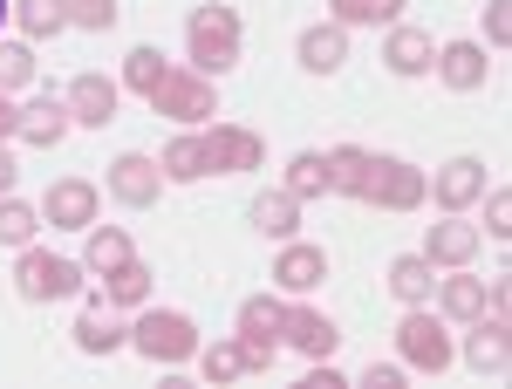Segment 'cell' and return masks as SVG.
Segmentation results:
<instances>
[{
  "mask_svg": "<svg viewBox=\"0 0 512 389\" xmlns=\"http://www.w3.org/2000/svg\"><path fill=\"white\" fill-rule=\"evenodd\" d=\"M451 335H444V321H437L431 308H410L403 321H396V362L403 369H417V376H444L451 369Z\"/></svg>",
  "mask_w": 512,
  "mask_h": 389,
  "instance_id": "8992f818",
  "label": "cell"
},
{
  "mask_svg": "<svg viewBox=\"0 0 512 389\" xmlns=\"http://www.w3.org/2000/svg\"><path fill=\"white\" fill-rule=\"evenodd\" d=\"M403 7H410V0H328V21H335V28H383Z\"/></svg>",
  "mask_w": 512,
  "mask_h": 389,
  "instance_id": "484cf974",
  "label": "cell"
},
{
  "mask_svg": "<svg viewBox=\"0 0 512 389\" xmlns=\"http://www.w3.org/2000/svg\"><path fill=\"white\" fill-rule=\"evenodd\" d=\"M198 157H205V178L219 171V178H239V171H260L267 164V144L253 137V130H239V123H212L205 137H198Z\"/></svg>",
  "mask_w": 512,
  "mask_h": 389,
  "instance_id": "ba28073f",
  "label": "cell"
},
{
  "mask_svg": "<svg viewBox=\"0 0 512 389\" xmlns=\"http://www.w3.org/2000/svg\"><path fill=\"white\" fill-rule=\"evenodd\" d=\"M35 82V48L28 41H0V89H21Z\"/></svg>",
  "mask_w": 512,
  "mask_h": 389,
  "instance_id": "d6a6232c",
  "label": "cell"
},
{
  "mask_svg": "<svg viewBox=\"0 0 512 389\" xmlns=\"http://www.w3.org/2000/svg\"><path fill=\"white\" fill-rule=\"evenodd\" d=\"M280 321H287V301H274V294H253V301L239 308V355H246V376H267V369H274Z\"/></svg>",
  "mask_w": 512,
  "mask_h": 389,
  "instance_id": "52a82bcc",
  "label": "cell"
},
{
  "mask_svg": "<svg viewBox=\"0 0 512 389\" xmlns=\"http://www.w3.org/2000/svg\"><path fill=\"white\" fill-rule=\"evenodd\" d=\"M198 369H205V383H233V376H246V355H239V335L233 342H212V349H198Z\"/></svg>",
  "mask_w": 512,
  "mask_h": 389,
  "instance_id": "1f68e13d",
  "label": "cell"
},
{
  "mask_svg": "<svg viewBox=\"0 0 512 389\" xmlns=\"http://www.w3.org/2000/svg\"><path fill=\"white\" fill-rule=\"evenodd\" d=\"M465 362H472L478 376H506V362H512V328H506V314H478L472 321V342H465Z\"/></svg>",
  "mask_w": 512,
  "mask_h": 389,
  "instance_id": "5bb4252c",
  "label": "cell"
},
{
  "mask_svg": "<svg viewBox=\"0 0 512 389\" xmlns=\"http://www.w3.org/2000/svg\"><path fill=\"white\" fill-rule=\"evenodd\" d=\"M69 130H76V117H69V103H62V96H35V103L21 110V123H14V137H21V144H35V151H55Z\"/></svg>",
  "mask_w": 512,
  "mask_h": 389,
  "instance_id": "4fadbf2b",
  "label": "cell"
},
{
  "mask_svg": "<svg viewBox=\"0 0 512 389\" xmlns=\"http://www.w3.org/2000/svg\"><path fill=\"white\" fill-rule=\"evenodd\" d=\"M485 226H492V239H512V192H492V205H485Z\"/></svg>",
  "mask_w": 512,
  "mask_h": 389,
  "instance_id": "8d00e7d4",
  "label": "cell"
},
{
  "mask_svg": "<svg viewBox=\"0 0 512 389\" xmlns=\"http://www.w3.org/2000/svg\"><path fill=\"white\" fill-rule=\"evenodd\" d=\"M0 21H14V0H0Z\"/></svg>",
  "mask_w": 512,
  "mask_h": 389,
  "instance_id": "60d3db41",
  "label": "cell"
},
{
  "mask_svg": "<svg viewBox=\"0 0 512 389\" xmlns=\"http://www.w3.org/2000/svg\"><path fill=\"white\" fill-rule=\"evenodd\" d=\"M82 260H62V253H48V246H21V260H14V294L21 301H69L82 287Z\"/></svg>",
  "mask_w": 512,
  "mask_h": 389,
  "instance_id": "5b68a950",
  "label": "cell"
},
{
  "mask_svg": "<svg viewBox=\"0 0 512 389\" xmlns=\"http://www.w3.org/2000/svg\"><path fill=\"white\" fill-rule=\"evenodd\" d=\"M390 294L403 301V308H424L437 294V267L424 260V253H403V260H390Z\"/></svg>",
  "mask_w": 512,
  "mask_h": 389,
  "instance_id": "7402d4cb",
  "label": "cell"
},
{
  "mask_svg": "<svg viewBox=\"0 0 512 389\" xmlns=\"http://www.w3.org/2000/svg\"><path fill=\"white\" fill-rule=\"evenodd\" d=\"M123 260H137L130 233H123V226H89V253H82V267H89V273H110V267H123Z\"/></svg>",
  "mask_w": 512,
  "mask_h": 389,
  "instance_id": "4316f807",
  "label": "cell"
},
{
  "mask_svg": "<svg viewBox=\"0 0 512 389\" xmlns=\"http://www.w3.org/2000/svg\"><path fill=\"white\" fill-rule=\"evenodd\" d=\"M158 171L171 178V185H198V178H205V157H198V137H178V144H164Z\"/></svg>",
  "mask_w": 512,
  "mask_h": 389,
  "instance_id": "4dcf8cb0",
  "label": "cell"
},
{
  "mask_svg": "<svg viewBox=\"0 0 512 389\" xmlns=\"http://www.w3.org/2000/svg\"><path fill=\"white\" fill-rule=\"evenodd\" d=\"M62 103H69V117H76L82 130H110V123H117L123 89H117L110 76H96V69H89V76L69 82V96H62Z\"/></svg>",
  "mask_w": 512,
  "mask_h": 389,
  "instance_id": "30bf717a",
  "label": "cell"
},
{
  "mask_svg": "<svg viewBox=\"0 0 512 389\" xmlns=\"http://www.w3.org/2000/svg\"><path fill=\"white\" fill-rule=\"evenodd\" d=\"M144 103H151L158 117H178V123H212L219 117V89H212V76L171 69V62H164V76L144 89Z\"/></svg>",
  "mask_w": 512,
  "mask_h": 389,
  "instance_id": "277c9868",
  "label": "cell"
},
{
  "mask_svg": "<svg viewBox=\"0 0 512 389\" xmlns=\"http://www.w3.org/2000/svg\"><path fill=\"white\" fill-rule=\"evenodd\" d=\"M164 192V171H158V157H144V151H123L117 164H110V198H123V205H158Z\"/></svg>",
  "mask_w": 512,
  "mask_h": 389,
  "instance_id": "8fae6325",
  "label": "cell"
},
{
  "mask_svg": "<svg viewBox=\"0 0 512 389\" xmlns=\"http://www.w3.org/2000/svg\"><path fill=\"white\" fill-rule=\"evenodd\" d=\"M41 233V205H28V198H0V246H28V239Z\"/></svg>",
  "mask_w": 512,
  "mask_h": 389,
  "instance_id": "f546056e",
  "label": "cell"
},
{
  "mask_svg": "<svg viewBox=\"0 0 512 389\" xmlns=\"http://www.w3.org/2000/svg\"><path fill=\"white\" fill-rule=\"evenodd\" d=\"M117 0H69V28H89V35H103V28H117Z\"/></svg>",
  "mask_w": 512,
  "mask_h": 389,
  "instance_id": "836d02e7",
  "label": "cell"
},
{
  "mask_svg": "<svg viewBox=\"0 0 512 389\" xmlns=\"http://www.w3.org/2000/svg\"><path fill=\"white\" fill-rule=\"evenodd\" d=\"M478 239H485L478 226H465L458 212H444V226L424 233V260H431V267H465V260L478 253Z\"/></svg>",
  "mask_w": 512,
  "mask_h": 389,
  "instance_id": "9a60e30c",
  "label": "cell"
},
{
  "mask_svg": "<svg viewBox=\"0 0 512 389\" xmlns=\"http://www.w3.org/2000/svg\"><path fill=\"white\" fill-rule=\"evenodd\" d=\"M123 342H130V328L110 314V301H96V308L76 314V349H82V355H117Z\"/></svg>",
  "mask_w": 512,
  "mask_h": 389,
  "instance_id": "ffe728a7",
  "label": "cell"
},
{
  "mask_svg": "<svg viewBox=\"0 0 512 389\" xmlns=\"http://www.w3.org/2000/svg\"><path fill=\"white\" fill-rule=\"evenodd\" d=\"M294 55H301V69H308V76H335V69L349 62V28L321 21V28H308V35L294 41Z\"/></svg>",
  "mask_w": 512,
  "mask_h": 389,
  "instance_id": "e0dca14e",
  "label": "cell"
},
{
  "mask_svg": "<svg viewBox=\"0 0 512 389\" xmlns=\"http://www.w3.org/2000/svg\"><path fill=\"white\" fill-rule=\"evenodd\" d=\"M103 301H110V308H144V301H151V267H144V260L110 267L103 273Z\"/></svg>",
  "mask_w": 512,
  "mask_h": 389,
  "instance_id": "d4e9b609",
  "label": "cell"
},
{
  "mask_svg": "<svg viewBox=\"0 0 512 389\" xmlns=\"http://www.w3.org/2000/svg\"><path fill=\"white\" fill-rule=\"evenodd\" d=\"M96 185L89 178H62V185H48V198H41V219L48 226H62V233H89L96 226Z\"/></svg>",
  "mask_w": 512,
  "mask_h": 389,
  "instance_id": "9c48e42d",
  "label": "cell"
},
{
  "mask_svg": "<svg viewBox=\"0 0 512 389\" xmlns=\"http://www.w3.org/2000/svg\"><path fill=\"white\" fill-rule=\"evenodd\" d=\"M280 342H294L308 362H328V355L342 349V328H335L321 308H287V321H280Z\"/></svg>",
  "mask_w": 512,
  "mask_h": 389,
  "instance_id": "7c38bea8",
  "label": "cell"
},
{
  "mask_svg": "<svg viewBox=\"0 0 512 389\" xmlns=\"http://www.w3.org/2000/svg\"><path fill=\"white\" fill-rule=\"evenodd\" d=\"M431 69L451 82V89H478V82L492 76V62H485V48H478V41H444Z\"/></svg>",
  "mask_w": 512,
  "mask_h": 389,
  "instance_id": "44dd1931",
  "label": "cell"
},
{
  "mask_svg": "<svg viewBox=\"0 0 512 389\" xmlns=\"http://www.w3.org/2000/svg\"><path fill=\"white\" fill-rule=\"evenodd\" d=\"M14 178H21V164H14V151H7V144H0V198L14 192Z\"/></svg>",
  "mask_w": 512,
  "mask_h": 389,
  "instance_id": "f35d334b",
  "label": "cell"
},
{
  "mask_svg": "<svg viewBox=\"0 0 512 389\" xmlns=\"http://www.w3.org/2000/svg\"><path fill=\"white\" fill-rule=\"evenodd\" d=\"M130 349L144 355V362H158V369L192 362V355H198L192 314H178V308H144V314H137V328H130Z\"/></svg>",
  "mask_w": 512,
  "mask_h": 389,
  "instance_id": "3957f363",
  "label": "cell"
},
{
  "mask_svg": "<svg viewBox=\"0 0 512 389\" xmlns=\"http://www.w3.org/2000/svg\"><path fill=\"white\" fill-rule=\"evenodd\" d=\"M14 123H21V110H14V103H7V89H0V144L14 137Z\"/></svg>",
  "mask_w": 512,
  "mask_h": 389,
  "instance_id": "ab89813d",
  "label": "cell"
},
{
  "mask_svg": "<svg viewBox=\"0 0 512 389\" xmlns=\"http://www.w3.org/2000/svg\"><path fill=\"white\" fill-rule=\"evenodd\" d=\"M328 185L342 198H362V205H383V212H417L431 198V178L403 157H383V151H362V144H342L328 151Z\"/></svg>",
  "mask_w": 512,
  "mask_h": 389,
  "instance_id": "6da1fadb",
  "label": "cell"
},
{
  "mask_svg": "<svg viewBox=\"0 0 512 389\" xmlns=\"http://www.w3.org/2000/svg\"><path fill=\"white\" fill-rule=\"evenodd\" d=\"M246 219H253L267 239H294V233H301V198H294V192H260Z\"/></svg>",
  "mask_w": 512,
  "mask_h": 389,
  "instance_id": "603a6c76",
  "label": "cell"
},
{
  "mask_svg": "<svg viewBox=\"0 0 512 389\" xmlns=\"http://www.w3.org/2000/svg\"><path fill=\"white\" fill-rule=\"evenodd\" d=\"M239 41H246V28H239L233 7H192V28H185V55H192L198 76H226V69H239Z\"/></svg>",
  "mask_w": 512,
  "mask_h": 389,
  "instance_id": "7a4b0ae2",
  "label": "cell"
},
{
  "mask_svg": "<svg viewBox=\"0 0 512 389\" xmlns=\"http://www.w3.org/2000/svg\"><path fill=\"white\" fill-rule=\"evenodd\" d=\"M321 280H328V253H321V246H301V239H294L274 260V287H287V294H315Z\"/></svg>",
  "mask_w": 512,
  "mask_h": 389,
  "instance_id": "d6986e66",
  "label": "cell"
},
{
  "mask_svg": "<svg viewBox=\"0 0 512 389\" xmlns=\"http://www.w3.org/2000/svg\"><path fill=\"white\" fill-rule=\"evenodd\" d=\"M158 76H164V55H158V48H130V55H123V82H130L137 96H144Z\"/></svg>",
  "mask_w": 512,
  "mask_h": 389,
  "instance_id": "e575fe53",
  "label": "cell"
},
{
  "mask_svg": "<svg viewBox=\"0 0 512 389\" xmlns=\"http://www.w3.org/2000/svg\"><path fill=\"white\" fill-rule=\"evenodd\" d=\"M485 192V157H451L437 164V212H465Z\"/></svg>",
  "mask_w": 512,
  "mask_h": 389,
  "instance_id": "2e32d148",
  "label": "cell"
},
{
  "mask_svg": "<svg viewBox=\"0 0 512 389\" xmlns=\"http://www.w3.org/2000/svg\"><path fill=\"white\" fill-rule=\"evenodd\" d=\"M437 308L451 314V321H478V314H485V280H472V273L444 280V287H437Z\"/></svg>",
  "mask_w": 512,
  "mask_h": 389,
  "instance_id": "f1b7e54d",
  "label": "cell"
},
{
  "mask_svg": "<svg viewBox=\"0 0 512 389\" xmlns=\"http://www.w3.org/2000/svg\"><path fill=\"white\" fill-rule=\"evenodd\" d=\"M280 192H294L301 205H308V198H328L335 192V185H328V151H294L287 157V185H280Z\"/></svg>",
  "mask_w": 512,
  "mask_h": 389,
  "instance_id": "cb8c5ba5",
  "label": "cell"
},
{
  "mask_svg": "<svg viewBox=\"0 0 512 389\" xmlns=\"http://www.w3.org/2000/svg\"><path fill=\"white\" fill-rule=\"evenodd\" d=\"M431 62H437V41L424 35V28H396L390 41H383V69L390 76H431Z\"/></svg>",
  "mask_w": 512,
  "mask_h": 389,
  "instance_id": "ac0fdd59",
  "label": "cell"
},
{
  "mask_svg": "<svg viewBox=\"0 0 512 389\" xmlns=\"http://www.w3.org/2000/svg\"><path fill=\"white\" fill-rule=\"evenodd\" d=\"M485 35H492V48L512 41V0H492V7H485Z\"/></svg>",
  "mask_w": 512,
  "mask_h": 389,
  "instance_id": "d590c367",
  "label": "cell"
},
{
  "mask_svg": "<svg viewBox=\"0 0 512 389\" xmlns=\"http://www.w3.org/2000/svg\"><path fill=\"white\" fill-rule=\"evenodd\" d=\"M14 21H21V35L48 41L69 28V0H14Z\"/></svg>",
  "mask_w": 512,
  "mask_h": 389,
  "instance_id": "83f0119b",
  "label": "cell"
},
{
  "mask_svg": "<svg viewBox=\"0 0 512 389\" xmlns=\"http://www.w3.org/2000/svg\"><path fill=\"white\" fill-rule=\"evenodd\" d=\"M362 383H369V389H403V362H369Z\"/></svg>",
  "mask_w": 512,
  "mask_h": 389,
  "instance_id": "74e56055",
  "label": "cell"
}]
</instances>
